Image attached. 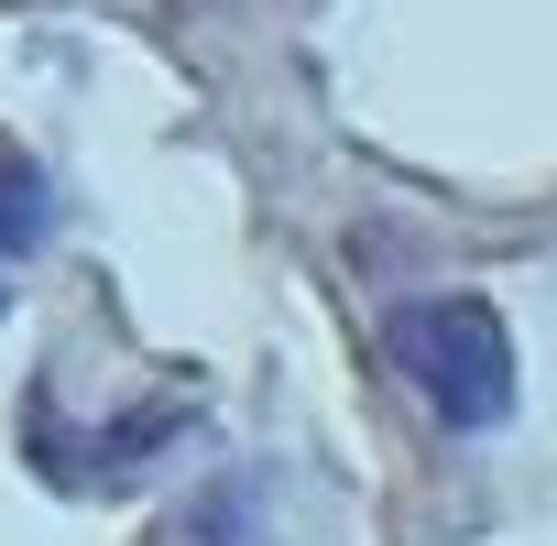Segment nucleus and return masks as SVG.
Returning <instances> with one entry per match:
<instances>
[{
	"label": "nucleus",
	"instance_id": "f257e3e1",
	"mask_svg": "<svg viewBox=\"0 0 557 546\" xmlns=\"http://www.w3.org/2000/svg\"><path fill=\"white\" fill-rule=\"evenodd\" d=\"M383 350H394V372L416 383V405H426L448 437H492V426H513L524 361H513V328H503L492 296H470V285L416 296V307L383 318Z\"/></svg>",
	"mask_w": 557,
	"mask_h": 546
},
{
	"label": "nucleus",
	"instance_id": "f03ea898",
	"mask_svg": "<svg viewBox=\"0 0 557 546\" xmlns=\"http://www.w3.org/2000/svg\"><path fill=\"white\" fill-rule=\"evenodd\" d=\"M45 240H55V186H45V164L12 132H0V262H23Z\"/></svg>",
	"mask_w": 557,
	"mask_h": 546
}]
</instances>
